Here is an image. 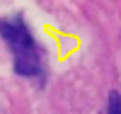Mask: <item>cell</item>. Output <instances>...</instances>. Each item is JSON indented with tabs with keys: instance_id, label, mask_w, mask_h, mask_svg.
<instances>
[{
	"instance_id": "cell-1",
	"label": "cell",
	"mask_w": 121,
	"mask_h": 114,
	"mask_svg": "<svg viewBox=\"0 0 121 114\" xmlns=\"http://www.w3.org/2000/svg\"><path fill=\"white\" fill-rule=\"evenodd\" d=\"M0 36L7 44V49L12 51L17 75L34 78L41 73V54H39V46L22 17L0 19Z\"/></svg>"
},
{
	"instance_id": "cell-2",
	"label": "cell",
	"mask_w": 121,
	"mask_h": 114,
	"mask_svg": "<svg viewBox=\"0 0 121 114\" xmlns=\"http://www.w3.org/2000/svg\"><path fill=\"white\" fill-rule=\"evenodd\" d=\"M109 114H121V95L116 90L109 92Z\"/></svg>"
}]
</instances>
